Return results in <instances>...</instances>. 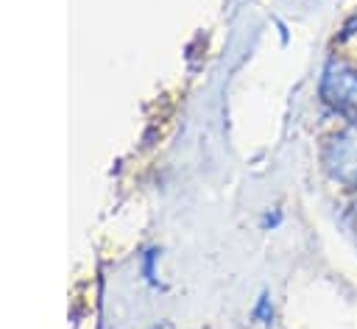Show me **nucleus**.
Masks as SVG:
<instances>
[{
	"mask_svg": "<svg viewBox=\"0 0 357 329\" xmlns=\"http://www.w3.org/2000/svg\"><path fill=\"white\" fill-rule=\"evenodd\" d=\"M324 164H326V170L335 181H340L343 187L357 190V134L354 131L335 134L326 142Z\"/></svg>",
	"mask_w": 357,
	"mask_h": 329,
	"instance_id": "f03ea898",
	"label": "nucleus"
},
{
	"mask_svg": "<svg viewBox=\"0 0 357 329\" xmlns=\"http://www.w3.org/2000/svg\"><path fill=\"white\" fill-rule=\"evenodd\" d=\"M318 89H321L324 103L332 112L357 123V70L354 67H349L343 61H332L324 70Z\"/></svg>",
	"mask_w": 357,
	"mask_h": 329,
	"instance_id": "f257e3e1",
	"label": "nucleus"
},
{
	"mask_svg": "<svg viewBox=\"0 0 357 329\" xmlns=\"http://www.w3.org/2000/svg\"><path fill=\"white\" fill-rule=\"evenodd\" d=\"M354 220H357V212H354Z\"/></svg>",
	"mask_w": 357,
	"mask_h": 329,
	"instance_id": "39448f33",
	"label": "nucleus"
},
{
	"mask_svg": "<svg viewBox=\"0 0 357 329\" xmlns=\"http://www.w3.org/2000/svg\"><path fill=\"white\" fill-rule=\"evenodd\" d=\"M254 315H257V318H271V312H268V296H265V293L259 296V304H257Z\"/></svg>",
	"mask_w": 357,
	"mask_h": 329,
	"instance_id": "7ed1b4c3",
	"label": "nucleus"
},
{
	"mask_svg": "<svg viewBox=\"0 0 357 329\" xmlns=\"http://www.w3.org/2000/svg\"><path fill=\"white\" fill-rule=\"evenodd\" d=\"M151 329H173V323L170 321H162V323H153Z\"/></svg>",
	"mask_w": 357,
	"mask_h": 329,
	"instance_id": "20e7f679",
	"label": "nucleus"
}]
</instances>
